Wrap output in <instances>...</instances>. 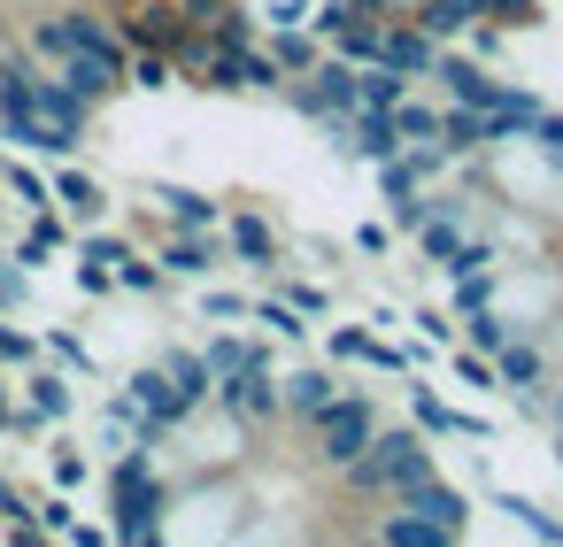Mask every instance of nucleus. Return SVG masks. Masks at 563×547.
<instances>
[{
    "label": "nucleus",
    "instance_id": "obj_1",
    "mask_svg": "<svg viewBox=\"0 0 563 547\" xmlns=\"http://www.w3.org/2000/svg\"><path fill=\"white\" fill-rule=\"evenodd\" d=\"M170 493H178V478L163 470V447L109 455V532H117V547H163L170 539Z\"/></svg>",
    "mask_w": 563,
    "mask_h": 547
},
{
    "label": "nucleus",
    "instance_id": "obj_2",
    "mask_svg": "<svg viewBox=\"0 0 563 547\" xmlns=\"http://www.w3.org/2000/svg\"><path fill=\"white\" fill-rule=\"evenodd\" d=\"M432 470H440V462H432V439H424L417 424H378V432H371V447L340 470V493H347V501H378V509H386L394 493H409V485H417V478H432Z\"/></svg>",
    "mask_w": 563,
    "mask_h": 547
},
{
    "label": "nucleus",
    "instance_id": "obj_3",
    "mask_svg": "<svg viewBox=\"0 0 563 547\" xmlns=\"http://www.w3.org/2000/svg\"><path fill=\"white\" fill-rule=\"evenodd\" d=\"M301 432H309V462H317L324 478H340V470L371 447V432H378V401H371L363 386H340Z\"/></svg>",
    "mask_w": 563,
    "mask_h": 547
},
{
    "label": "nucleus",
    "instance_id": "obj_4",
    "mask_svg": "<svg viewBox=\"0 0 563 547\" xmlns=\"http://www.w3.org/2000/svg\"><path fill=\"white\" fill-rule=\"evenodd\" d=\"M224 416H240L255 439H271L278 424H286V393H278V362H271V347H255L232 378H217V393H209Z\"/></svg>",
    "mask_w": 563,
    "mask_h": 547
},
{
    "label": "nucleus",
    "instance_id": "obj_5",
    "mask_svg": "<svg viewBox=\"0 0 563 547\" xmlns=\"http://www.w3.org/2000/svg\"><path fill=\"white\" fill-rule=\"evenodd\" d=\"M78 416V378L70 370H55L47 355L24 370V401H16V432L24 439H47V432H63Z\"/></svg>",
    "mask_w": 563,
    "mask_h": 547
},
{
    "label": "nucleus",
    "instance_id": "obj_6",
    "mask_svg": "<svg viewBox=\"0 0 563 547\" xmlns=\"http://www.w3.org/2000/svg\"><path fill=\"white\" fill-rule=\"evenodd\" d=\"M201 86L209 93H278L286 86V70L271 63V47L255 40V47H217L209 55V70H201Z\"/></svg>",
    "mask_w": 563,
    "mask_h": 547
},
{
    "label": "nucleus",
    "instance_id": "obj_7",
    "mask_svg": "<svg viewBox=\"0 0 563 547\" xmlns=\"http://www.w3.org/2000/svg\"><path fill=\"white\" fill-rule=\"evenodd\" d=\"M224 263H240V270L271 278V270L286 263V239H278V224H271L263 209H232V216H224Z\"/></svg>",
    "mask_w": 563,
    "mask_h": 547
},
{
    "label": "nucleus",
    "instance_id": "obj_8",
    "mask_svg": "<svg viewBox=\"0 0 563 547\" xmlns=\"http://www.w3.org/2000/svg\"><path fill=\"white\" fill-rule=\"evenodd\" d=\"M47 186H55V209L86 232V224H109V186L78 163V155H63V163H47Z\"/></svg>",
    "mask_w": 563,
    "mask_h": 547
},
{
    "label": "nucleus",
    "instance_id": "obj_9",
    "mask_svg": "<svg viewBox=\"0 0 563 547\" xmlns=\"http://www.w3.org/2000/svg\"><path fill=\"white\" fill-rule=\"evenodd\" d=\"M155 263H163L170 286H201L209 270H224V239H217V232H170V224H163Z\"/></svg>",
    "mask_w": 563,
    "mask_h": 547
},
{
    "label": "nucleus",
    "instance_id": "obj_10",
    "mask_svg": "<svg viewBox=\"0 0 563 547\" xmlns=\"http://www.w3.org/2000/svg\"><path fill=\"white\" fill-rule=\"evenodd\" d=\"M401 386H409V424H417L424 439H494V424H486V416H471V409H448L432 386H417V370H409Z\"/></svg>",
    "mask_w": 563,
    "mask_h": 547
},
{
    "label": "nucleus",
    "instance_id": "obj_11",
    "mask_svg": "<svg viewBox=\"0 0 563 547\" xmlns=\"http://www.w3.org/2000/svg\"><path fill=\"white\" fill-rule=\"evenodd\" d=\"M147 201L170 232H217L224 224V201H209L201 186H178V178H147Z\"/></svg>",
    "mask_w": 563,
    "mask_h": 547
},
{
    "label": "nucleus",
    "instance_id": "obj_12",
    "mask_svg": "<svg viewBox=\"0 0 563 547\" xmlns=\"http://www.w3.org/2000/svg\"><path fill=\"white\" fill-rule=\"evenodd\" d=\"M394 501H401V509H417L424 524H440L448 539H463V532H471V493H463V485H448L440 470H432V478H417V485H409V493H394Z\"/></svg>",
    "mask_w": 563,
    "mask_h": 547
},
{
    "label": "nucleus",
    "instance_id": "obj_13",
    "mask_svg": "<svg viewBox=\"0 0 563 547\" xmlns=\"http://www.w3.org/2000/svg\"><path fill=\"white\" fill-rule=\"evenodd\" d=\"M432 55H440V40H432L424 24H409V16H386V32H378V63H386V70H401V78H417V86H424Z\"/></svg>",
    "mask_w": 563,
    "mask_h": 547
},
{
    "label": "nucleus",
    "instance_id": "obj_14",
    "mask_svg": "<svg viewBox=\"0 0 563 547\" xmlns=\"http://www.w3.org/2000/svg\"><path fill=\"white\" fill-rule=\"evenodd\" d=\"M78 247V224L63 216V209H32V224H24V239H9V255L16 263H32V270H47V263H63Z\"/></svg>",
    "mask_w": 563,
    "mask_h": 547
},
{
    "label": "nucleus",
    "instance_id": "obj_15",
    "mask_svg": "<svg viewBox=\"0 0 563 547\" xmlns=\"http://www.w3.org/2000/svg\"><path fill=\"white\" fill-rule=\"evenodd\" d=\"M124 393H132V401H140V409H147L163 432H178V424L194 416V401L170 386V370H163V362H140V370H124Z\"/></svg>",
    "mask_w": 563,
    "mask_h": 547
},
{
    "label": "nucleus",
    "instance_id": "obj_16",
    "mask_svg": "<svg viewBox=\"0 0 563 547\" xmlns=\"http://www.w3.org/2000/svg\"><path fill=\"white\" fill-rule=\"evenodd\" d=\"M540 109H548L540 93H525L517 78H501V86H494V101H486V132H494V147H517V139L540 124Z\"/></svg>",
    "mask_w": 563,
    "mask_h": 547
},
{
    "label": "nucleus",
    "instance_id": "obj_17",
    "mask_svg": "<svg viewBox=\"0 0 563 547\" xmlns=\"http://www.w3.org/2000/svg\"><path fill=\"white\" fill-rule=\"evenodd\" d=\"M494 378H501V393H540L548 386V347L532 332H509L494 347Z\"/></svg>",
    "mask_w": 563,
    "mask_h": 547
},
{
    "label": "nucleus",
    "instance_id": "obj_18",
    "mask_svg": "<svg viewBox=\"0 0 563 547\" xmlns=\"http://www.w3.org/2000/svg\"><path fill=\"white\" fill-rule=\"evenodd\" d=\"M278 393H286V424H309V416L340 393V362H294V370L278 378Z\"/></svg>",
    "mask_w": 563,
    "mask_h": 547
},
{
    "label": "nucleus",
    "instance_id": "obj_19",
    "mask_svg": "<svg viewBox=\"0 0 563 547\" xmlns=\"http://www.w3.org/2000/svg\"><path fill=\"white\" fill-rule=\"evenodd\" d=\"M401 16L424 24V32L448 47V40H463V32L478 24V0H401Z\"/></svg>",
    "mask_w": 563,
    "mask_h": 547
},
{
    "label": "nucleus",
    "instance_id": "obj_20",
    "mask_svg": "<svg viewBox=\"0 0 563 547\" xmlns=\"http://www.w3.org/2000/svg\"><path fill=\"white\" fill-rule=\"evenodd\" d=\"M409 239H417V255H424L432 270H448V263H455V247L471 239V216H455V209H432V216H424Z\"/></svg>",
    "mask_w": 563,
    "mask_h": 547
},
{
    "label": "nucleus",
    "instance_id": "obj_21",
    "mask_svg": "<svg viewBox=\"0 0 563 547\" xmlns=\"http://www.w3.org/2000/svg\"><path fill=\"white\" fill-rule=\"evenodd\" d=\"M163 370H170V386L194 401V409H209V393H217V378H209V362H201V347H186V339H170L163 355H155Z\"/></svg>",
    "mask_w": 563,
    "mask_h": 547
},
{
    "label": "nucleus",
    "instance_id": "obj_22",
    "mask_svg": "<svg viewBox=\"0 0 563 547\" xmlns=\"http://www.w3.org/2000/svg\"><path fill=\"white\" fill-rule=\"evenodd\" d=\"M494 509L517 524V532H532V539H548V547H563V516H548L532 493H509V485H494Z\"/></svg>",
    "mask_w": 563,
    "mask_h": 547
},
{
    "label": "nucleus",
    "instance_id": "obj_23",
    "mask_svg": "<svg viewBox=\"0 0 563 547\" xmlns=\"http://www.w3.org/2000/svg\"><path fill=\"white\" fill-rule=\"evenodd\" d=\"M0 186H9V201H16V209H55L47 170H32L24 155H0Z\"/></svg>",
    "mask_w": 563,
    "mask_h": 547
},
{
    "label": "nucleus",
    "instance_id": "obj_24",
    "mask_svg": "<svg viewBox=\"0 0 563 547\" xmlns=\"http://www.w3.org/2000/svg\"><path fill=\"white\" fill-rule=\"evenodd\" d=\"M355 86H363V101H355V109H401V101L417 93V78L386 70V63H363V70H355Z\"/></svg>",
    "mask_w": 563,
    "mask_h": 547
},
{
    "label": "nucleus",
    "instance_id": "obj_25",
    "mask_svg": "<svg viewBox=\"0 0 563 547\" xmlns=\"http://www.w3.org/2000/svg\"><path fill=\"white\" fill-rule=\"evenodd\" d=\"M40 355L55 362V370H70V378H101V362H93V347L70 332V324H55V332H40Z\"/></svg>",
    "mask_w": 563,
    "mask_h": 547
},
{
    "label": "nucleus",
    "instance_id": "obj_26",
    "mask_svg": "<svg viewBox=\"0 0 563 547\" xmlns=\"http://www.w3.org/2000/svg\"><path fill=\"white\" fill-rule=\"evenodd\" d=\"M209 40H217V47H255V40H263V16L247 9V0H217Z\"/></svg>",
    "mask_w": 563,
    "mask_h": 547
},
{
    "label": "nucleus",
    "instance_id": "obj_27",
    "mask_svg": "<svg viewBox=\"0 0 563 547\" xmlns=\"http://www.w3.org/2000/svg\"><path fill=\"white\" fill-rule=\"evenodd\" d=\"M170 86H178V63L155 55V47H132V63H124V93H170Z\"/></svg>",
    "mask_w": 563,
    "mask_h": 547
},
{
    "label": "nucleus",
    "instance_id": "obj_28",
    "mask_svg": "<svg viewBox=\"0 0 563 547\" xmlns=\"http://www.w3.org/2000/svg\"><path fill=\"white\" fill-rule=\"evenodd\" d=\"M247 316H255L271 339H309V316H301L286 293H255V301H247Z\"/></svg>",
    "mask_w": 563,
    "mask_h": 547
},
{
    "label": "nucleus",
    "instance_id": "obj_29",
    "mask_svg": "<svg viewBox=\"0 0 563 547\" xmlns=\"http://www.w3.org/2000/svg\"><path fill=\"white\" fill-rule=\"evenodd\" d=\"M32 293H40V270H32V263H16L9 247H0V316H24V309H32Z\"/></svg>",
    "mask_w": 563,
    "mask_h": 547
},
{
    "label": "nucleus",
    "instance_id": "obj_30",
    "mask_svg": "<svg viewBox=\"0 0 563 547\" xmlns=\"http://www.w3.org/2000/svg\"><path fill=\"white\" fill-rule=\"evenodd\" d=\"M378 32H386V16H347V24H340V40H332V55L363 70V63H378Z\"/></svg>",
    "mask_w": 563,
    "mask_h": 547
},
{
    "label": "nucleus",
    "instance_id": "obj_31",
    "mask_svg": "<svg viewBox=\"0 0 563 547\" xmlns=\"http://www.w3.org/2000/svg\"><path fill=\"white\" fill-rule=\"evenodd\" d=\"M117 293H132V301H155V293H170V278H163V263H155V255H140V247H132V255L117 263Z\"/></svg>",
    "mask_w": 563,
    "mask_h": 547
},
{
    "label": "nucleus",
    "instance_id": "obj_32",
    "mask_svg": "<svg viewBox=\"0 0 563 547\" xmlns=\"http://www.w3.org/2000/svg\"><path fill=\"white\" fill-rule=\"evenodd\" d=\"M86 478H93V455H86V447H70V439L55 432V447H47V485H55V493H78Z\"/></svg>",
    "mask_w": 563,
    "mask_h": 547
},
{
    "label": "nucleus",
    "instance_id": "obj_33",
    "mask_svg": "<svg viewBox=\"0 0 563 547\" xmlns=\"http://www.w3.org/2000/svg\"><path fill=\"white\" fill-rule=\"evenodd\" d=\"M394 124H401V147H424V139H440V101H401L394 109Z\"/></svg>",
    "mask_w": 563,
    "mask_h": 547
},
{
    "label": "nucleus",
    "instance_id": "obj_34",
    "mask_svg": "<svg viewBox=\"0 0 563 547\" xmlns=\"http://www.w3.org/2000/svg\"><path fill=\"white\" fill-rule=\"evenodd\" d=\"M455 286V316H471V309H494L501 301V270H463V278H448Z\"/></svg>",
    "mask_w": 563,
    "mask_h": 547
},
{
    "label": "nucleus",
    "instance_id": "obj_35",
    "mask_svg": "<svg viewBox=\"0 0 563 547\" xmlns=\"http://www.w3.org/2000/svg\"><path fill=\"white\" fill-rule=\"evenodd\" d=\"M263 339H240V332H217V339H201V362H209V378H232L247 355H255Z\"/></svg>",
    "mask_w": 563,
    "mask_h": 547
},
{
    "label": "nucleus",
    "instance_id": "obj_36",
    "mask_svg": "<svg viewBox=\"0 0 563 547\" xmlns=\"http://www.w3.org/2000/svg\"><path fill=\"white\" fill-rule=\"evenodd\" d=\"M509 332H517V324L501 316V301H494V309H471V316H463V339H471L478 355H494V347H501Z\"/></svg>",
    "mask_w": 563,
    "mask_h": 547
},
{
    "label": "nucleus",
    "instance_id": "obj_37",
    "mask_svg": "<svg viewBox=\"0 0 563 547\" xmlns=\"http://www.w3.org/2000/svg\"><path fill=\"white\" fill-rule=\"evenodd\" d=\"M371 339H378V332H363V324H332V332H324V362H340V370H347V362H371Z\"/></svg>",
    "mask_w": 563,
    "mask_h": 547
},
{
    "label": "nucleus",
    "instance_id": "obj_38",
    "mask_svg": "<svg viewBox=\"0 0 563 547\" xmlns=\"http://www.w3.org/2000/svg\"><path fill=\"white\" fill-rule=\"evenodd\" d=\"M40 362V332H24L16 316H0V370H32Z\"/></svg>",
    "mask_w": 563,
    "mask_h": 547
},
{
    "label": "nucleus",
    "instance_id": "obj_39",
    "mask_svg": "<svg viewBox=\"0 0 563 547\" xmlns=\"http://www.w3.org/2000/svg\"><path fill=\"white\" fill-rule=\"evenodd\" d=\"M278 293H286V301H294L309 324H317V316H332V286H324V278H286Z\"/></svg>",
    "mask_w": 563,
    "mask_h": 547
},
{
    "label": "nucleus",
    "instance_id": "obj_40",
    "mask_svg": "<svg viewBox=\"0 0 563 547\" xmlns=\"http://www.w3.org/2000/svg\"><path fill=\"white\" fill-rule=\"evenodd\" d=\"M70 255H78V247H70ZM78 293H86V301H109V293H117V270H109L101 255H78Z\"/></svg>",
    "mask_w": 563,
    "mask_h": 547
},
{
    "label": "nucleus",
    "instance_id": "obj_41",
    "mask_svg": "<svg viewBox=\"0 0 563 547\" xmlns=\"http://www.w3.org/2000/svg\"><path fill=\"white\" fill-rule=\"evenodd\" d=\"M455 378H463L471 393H501V378H494V355H478V347H463V355H455Z\"/></svg>",
    "mask_w": 563,
    "mask_h": 547
},
{
    "label": "nucleus",
    "instance_id": "obj_42",
    "mask_svg": "<svg viewBox=\"0 0 563 547\" xmlns=\"http://www.w3.org/2000/svg\"><path fill=\"white\" fill-rule=\"evenodd\" d=\"M347 247H355L363 263H386V255H394V224H355V232H347Z\"/></svg>",
    "mask_w": 563,
    "mask_h": 547
},
{
    "label": "nucleus",
    "instance_id": "obj_43",
    "mask_svg": "<svg viewBox=\"0 0 563 547\" xmlns=\"http://www.w3.org/2000/svg\"><path fill=\"white\" fill-rule=\"evenodd\" d=\"M201 316H209V324H232V316H247V293H224V286L201 278Z\"/></svg>",
    "mask_w": 563,
    "mask_h": 547
},
{
    "label": "nucleus",
    "instance_id": "obj_44",
    "mask_svg": "<svg viewBox=\"0 0 563 547\" xmlns=\"http://www.w3.org/2000/svg\"><path fill=\"white\" fill-rule=\"evenodd\" d=\"M409 324H417V339H432V347H455V316H448V309H432V301H424V309H409Z\"/></svg>",
    "mask_w": 563,
    "mask_h": 547
},
{
    "label": "nucleus",
    "instance_id": "obj_45",
    "mask_svg": "<svg viewBox=\"0 0 563 547\" xmlns=\"http://www.w3.org/2000/svg\"><path fill=\"white\" fill-rule=\"evenodd\" d=\"M63 539H70V547H117V532H109V524H86V516H70Z\"/></svg>",
    "mask_w": 563,
    "mask_h": 547
},
{
    "label": "nucleus",
    "instance_id": "obj_46",
    "mask_svg": "<svg viewBox=\"0 0 563 547\" xmlns=\"http://www.w3.org/2000/svg\"><path fill=\"white\" fill-rule=\"evenodd\" d=\"M309 263L317 270H340V239H309Z\"/></svg>",
    "mask_w": 563,
    "mask_h": 547
},
{
    "label": "nucleus",
    "instance_id": "obj_47",
    "mask_svg": "<svg viewBox=\"0 0 563 547\" xmlns=\"http://www.w3.org/2000/svg\"><path fill=\"white\" fill-rule=\"evenodd\" d=\"M0 432H16V401H9V386H0Z\"/></svg>",
    "mask_w": 563,
    "mask_h": 547
},
{
    "label": "nucleus",
    "instance_id": "obj_48",
    "mask_svg": "<svg viewBox=\"0 0 563 547\" xmlns=\"http://www.w3.org/2000/svg\"><path fill=\"white\" fill-rule=\"evenodd\" d=\"M548 424H555V432H563V386H555V401H548Z\"/></svg>",
    "mask_w": 563,
    "mask_h": 547
},
{
    "label": "nucleus",
    "instance_id": "obj_49",
    "mask_svg": "<svg viewBox=\"0 0 563 547\" xmlns=\"http://www.w3.org/2000/svg\"><path fill=\"white\" fill-rule=\"evenodd\" d=\"M93 9H109V16H124V9H132V0H93Z\"/></svg>",
    "mask_w": 563,
    "mask_h": 547
},
{
    "label": "nucleus",
    "instance_id": "obj_50",
    "mask_svg": "<svg viewBox=\"0 0 563 547\" xmlns=\"http://www.w3.org/2000/svg\"><path fill=\"white\" fill-rule=\"evenodd\" d=\"M555 462H563V432H555Z\"/></svg>",
    "mask_w": 563,
    "mask_h": 547
},
{
    "label": "nucleus",
    "instance_id": "obj_51",
    "mask_svg": "<svg viewBox=\"0 0 563 547\" xmlns=\"http://www.w3.org/2000/svg\"><path fill=\"white\" fill-rule=\"evenodd\" d=\"M0 209H9V186H0Z\"/></svg>",
    "mask_w": 563,
    "mask_h": 547
}]
</instances>
